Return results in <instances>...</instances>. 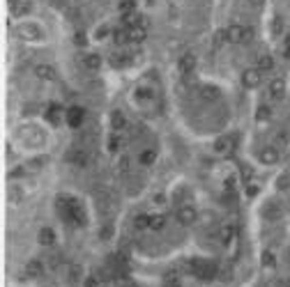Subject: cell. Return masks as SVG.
I'll return each instance as SVG.
<instances>
[{"instance_id":"8d00e7d4","label":"cell","mask_w":290,"mask_h":287,"mask_svg":"<svg viewBox=\"0 0 290 287\" xmlns=\"http://www.w3.org/2000/svg\"><path fill=\"white\" fill-rule=\"evenodd\" d=\"M263 264H265V267H274V264H276V260H274V253L265 251V255H263Z\"/></svg>"},{"instance_id":"1f68e13d","label":"cell","mask_w":290,"mask_h":287,"mask_svg":"<svg viewBox=\"0 0 290 287\" xmlns=\"http://www.w3.org/2000/svg\"><path fill=\"white\" fill-rule=\"evenodd\" d=\"M233 239H235V227H223V230H221V241H223V244H230V241H233Z\"/></svg>"},{"instance_id":"603a6c76","label":"cell","mask_w":290,"mask_h":287,"mask_svg":"<svg viewBox=\"0 0 290 287\" xmlns=\"http://www.w3.org/2000/svg\"><path fill=\"white\" fill-rule=\"evenodd\" d=\"M113 42H115V46L129 44V28H124V26L113 28Z\"/></svg>"},{"instance_id":"4fadbf2b","label":"cell","mask_w":290,"mask_h":287,"mask_svg":"<svg viewBox=\"0 0 290 287\" xmlns=\"http://www.w3.org/2000/svg\"><path fill=\"white\" fill-rule=\"evenodd\" d=\"M65 111H67V108H62L60 104H51L49 108H46V115H44V117L53 124V127H58L60 122H65Z\"/></svg>"},{"instance_id":"277c9868","label":"cell","mask_w":290,"mask_h":287,"mask_svg":"<svg viewBox=\"0 0 290 287\" xmlns=\"http://www.w3.org/2000/svg\"><path fill=\"white\" fill-rule=\"evenodd\" d=\"M17 35L23 42H42L44 39V30L37 26V23H23V26H18Z\"/></svg>"},{"instance_id":"ffe728a7","label":"cell","mask_w":290,"mask_h":287,"mask_svg":"<svg viewBox=\"0 0 290 287\" xmlns=\"http://www.w3.org/2000/svg\"><path fill=\"white\" fill-rule=\"evenodd\" d=\"M226 44H228L226 28H219V30H214V35H212V48H214V51H221V48H223Z\"/></svg>"},{"instance_id":"44dd1931","label":"cell","mask_w":290,"mask_h":287,"mask_svg":"<svg viewBox=\"0 0 290 287\" xmlns=\"http://www.w3.org/2000/svg\"><path fill=\"white\" fill-rule=\"evenodd\" d=\"M230 145H233V140L226 138V136H221V138H217L212 143V152H214V154H228Z\"/></svg>"},{"instance_id":"ac0fdd59","label":"cell","mask_w":290,"mask_h":287,"mask_svg":"<svg viewBox=\"0 0 290 287\" xmlns=\"http://www.w3.org/2000/svg\"><path fill=\"white\" fill-rule=\"evenodd\" d=\"M83 64H85V69H90V71H99L104 67V60H102L99 53H85V55H83Z\"/></svg>"},{"instance_id":"7a4b0ae2","label":"cell","mask_w":290,"mask_h":287,"mask_svg":"<svg viewBox=\"0 0 290 287\" xmlns=\"http://www.w3.org/2000/svg\"><path fill=\"white\" fill-rule=\"evenodd\" d=\"M239 83L246 90H256V87H260V83H263V71L258 69V67H246L239 74Z\"/></svg>"},{"instance_id":"d4e9b609","label":"cell","mask_w":290,"mask_h":287,"mask_svg":"<svg viewBox=\"0 0 290 287\" xmlns=\"http://www.w3.org/2000/svg\"><path fill=\"white\" fill-rule=\"evenodd\" d=\"M132 225L136 232H145V230H150V214H136L132 221Z\"/></svg>"},{"instance_id":"f35d334b","label":"cell","mask_w":290,"mask_h":287,"mask_svg":"<svg viewBox=\"0 0 290 287\" xmlns=\"http://www.w3.org/2000/svg\"><path fill=\"white\" fill-rule=\"evenodd\" d=\"M115 283H118L120 287H134V280L129 278V276H120V278L115 280Z\"/></svg>"},{"instance_id":"9a60e30c","label":"cell","mask_w":290,"mask_h":287,"mask_svg":"<svg viewBox=\"0 0 290 287\" xmlns=\"http://www.w3.org/2000/svg\"><path fill=\"white\" fill-rule=\"evenodd\" d=\"M198 96H201L203 101L214 104V101H219V99H221V90L217 85H201V87H198Z\"/></svg>"},{"instance_id":"60d3db41","label":"cell","mask_w":290,"mask_h":287,"mask_svg":"<svg viewBox=\"0 0 290 287\" xmlns=\"http://www.w3.org/2000/svg\"><path fill=\"white\" fill-rule=\"evenodd\" d=\"M283 48H290V32H286V37H283Z\"/></svg>"},{"instance_id":"5bb4252c","label":"cell","mask_w":290,"mask_h":287,"mask_svg":"<svg viewBox=\"0 0 290 287\" xmlns=\"http://www.w3.org/2000/svg\"><path fill=\"white\" fill-rule=\"evenodd\" d=\"M83 280H85V269L81 264H69V269H67V283L69 285H83Z\"/></svg>"},{"instance_id":"836d02e7","label":"cell","mask_w":290,"mask_h":287,"mask_svg":"<svg viewBox=\"0 0 290 287\" xmlns=\"http://www.w3.org/2000/svg\"><path fill=\"white\" fill-rule=\"evenodd\" d=\"M134 96L141 99V101H148V99H152V90H150V87H138V90L134 92Z\"/></svg>"},{"instance_id":"b9f144b4","label":"cell","mask_w":290,"mask_h":287,"mask_svg":"<svg viewBox=\"0 0 290 287\" xmlns=\"http://www.w3.org/2000/svg\"><path fill=\"white\" fill-rule=\"evenodd\" d=\"M246 2H249V5H254V7H260L265 0H246Z\"/></svg>"},{"instance_id":"4dcf8cb0","label":"cell","mask_w":290,"mask_h":287,"mask_svg":"<svg viewBox=\"0 0 290 287\" xmlns=\"http://www.w3.org/2000/svg\"><path fill=\"white\" fill-rule=\"evenodd\" d=\"M74 44H76L79 48H85V46H88V35H85V30H76V32H74Z\"/></svg>"},{"instance_id":"d590c367","label":"cell","mask_w":290,"mask_h":287,"mask_svg":"<svg viewBox=\"0 0 290 287\" xmlns=\"http://www.w3.org/2000/svg\"><path fill=\"white\" fill-rule=\"evenodd\" d=\"M288 143H290L288 131H279V133H276V145H286V147H288Z\"/></svg>"},{"instance_id":"6da1fadb","label":"cell","mask_w":290,"mask_h":287,"mask_svg":"<svg viewBox=\"0 0 290 287\" xmlns=\"http://www.w3.org/2000/svg\"><path fill=\"white\" fill-rule=\"evenodd\" d=\"M226 35H228V44H246L254 39V28L251 26H239V23H233V26L226 28Z\"/></svg>"},{"instance_id":"74e56055","label":"cell","mask_w":290,"mask_h":287,"mask_svg":"<svg viewBox=\"0 0 290 287\" xmlns=\"http://www.w3.org/2000/svg\"><path fill=\"white\" fill-rule=\"evenodd\" d=\"M42 165H44V157H35L33 161H30V163H28V168H33V170H39Z\"/></svg>"},{"instance_id":"e575fe53","label":"cell","mask_w":290,"mask_h":287,"mask_svg":"<svg viewBox=\"0 0 290 287\" xmlns=\"http://www.w3.org/2000/svg\"><path fill=\"white\" fill-rule=\"evenodd\" d=\"M120 145H122V140L118 138V133H113V136H111V140H108V152H118V149H120Z\"/></svg>"},{"instance_id":"7bdbcfd3","label":"cell","mask_w":290,"mask_h":287,"mask_svg":"<svg viewBox=\"0 0 290 287\" xmlns=\"http://www.w3.org/2000/svg\"><path fill=\"white\" fill-rule=\"evenodd\" d=\"M246 193H249V195H254V193H258V186H249V189H246Z\"/></svg>"},{"instance_id":"83f0119b","label":"cell","mask_w":290,"mask_h":287,"mask_svg":"<svg viewBox=\"0 0 290 287\" xmlns=\"http://www.w3.org/2000/svg\"><path fill=\"white\" fill-rule=\"evenodd\" d=\"M92 37H95V42H104L106 37H113V28L106 26V23L104 26H97V30H95V35Z\"/></svg>"},{"instance_id":"ee69618b","label":"cell","mask_w":290,"mask_h":287,"mask_svg":"<svg viewBox=\"0 0 290 287\" xmlns=\"http://www.w3.org/2000/svg\"><path fill=\"white\" fill-rule=\"evenodd\" d=\"M283 55H286V60H290V48H283Z\"/></svg>"},{"instance_id":"484cf974","label":"cell","mask_w":290,"mask_h":287,"mask_svg":"<svg viewBox=\"0 0 290 287\" xmlns=\"http://www.w3.org/2000/svg\"><path fill=\"white\" fill-rule=\"evenodd\" d=\"M166 227V214H150V230L152 232H161Z\"/></svg>"},{"instance_id":"2e32d148","label":"cell","mask_w":290,"mask_h":287,"mask_svg":"<svg viewBox=\"0 0 290 287\" xmlns=\"http://www.w3.org/2000/svg\"><path fill=\"white\" fill-rule=\"evenodd\" d=\"M46 271V262L42 260H30L26 264V276L28 278H42Z\"/></svg>"},{"instance_id":"9c48e42d","label":"cell","mask_w":290,"mask_h":287,"mask_svg":"<svg viewBox=\"0 0 290 287\" xmlns=\"http://www.w3.org/2000/svg\"><path fill=\"white\" fill-rule=\"evenodd\" d=\"M286 80L283 79H272L270 83H267V96L270 99H274V101H279V99H283L286 96Z\"/></svg>"},{"instance_id":"cb8c5ba5","label":"cell","mask_w":290,"mask_h":287,"mask_svg":"<svg viewBox=\"0 0 290 287\" xmlns=\"http://www.w3.org/2000/svg\"><path fill=\"white\" fill-rule=\"evenodd\" d=\"M111 129H113L115 133L127 129V117H124L120 111H113V113H111Z\"/></svg>"},{"instance_id":"e0dca14e","label":"cell","mask_w":290,"mask_h":287,"mask_svg":"<svg viewBox=\"0 0 290 287\" xmlns=\"http://www.w3.org/2000/svg\"><path fill=\"white\" fill-rule=\"evenodd\" d=\"M256 67L263 71V74H270V71L276 69V60H274V55H270V53H263V55H258Z\"/></svg>"},{"instance_id":"ba28073f","label":"cell","mask_w":290,"mask_h":287,"mask_svg":"<svg viewBox=\"0 0 290 287\" xmlns=\"http://www.w3.org/2000/svg\"><path fill=\"white\" fill-rule=\"evenodd\" d=\"M33 74H35L37 80H44V83H53V80L58 79V71H55V67H53V64H46V62H39V64H35Z\"/></svg>"},{"instance_id":"f546056e","label":"cell","mask_w":290,"mask_h":287,"mask_svg":"<svg viewBox=\"0 0 290 287\" xmlns=\"http://www.w3.org/2000/svg\"><path fill=\"white\" fill-rule=\"evenodd\" d=\"M118 9H120V14H132V12H136V2L134 0H120Z\"/></svg>"},{"instance_id":"3957f363","label":"cell","mask_w":290,"mask_h":287,"mask_svg":"<svg viewBox=\"0 0 290 287\" xmlns=\"http://www.w3.org/2000/svg\"><path fill=\"white\" fill-rule=\"evenodd\" d=\"M65 159L71 165H76V168H88L90 165V152L83 147H69L65 152Z\"/></svg>"},{"instance_id":"8992f818","label":"cell","mask_w":290,"mask_h":287,"mask_svg":"<svg viewBox=\"0 0 290 287\" xmlns=\"http://www.w3.org/2000/svg\"><path fill=\"white\" fill-rule=\"evenodd\" d=\"M65 122H67V127H71V129H81V127L85 124V108L69 106V108L65 111Z\"/></svg>"},{"instance_id":"ab89813d","label":"cell","mask_w":290,"mask_h":287,"mask_svg":"<svg viewBox=\"0 0 290 287\" xmlns=\"http://www.w3.org/2000/svg\"><path fill=\"white\" fill-rule=\"evenodd\" d=\"M23 170H26V168H14V170L9 173V177H14V179H18V177L23 175Z\"/></svg>"},{"instance_id":"5b68a950","label":"cell","mask_w":290,"mask_h":287,"mask_svg":"<svg viewBox=\"0 0 290 287\" xmlns=\"http://www.w3.org/2000/svg\"><path fill=\"white\" fill-rule=\"evenodd\" d=\"M175 221L182 227H191L193 223L198 221V211H196L193 205H182V207H177V211H175Z\"/></svg>"},{"instance_id":"8fae6325","label":"cell","mask_w":290,"mask_h":287,"mask_svg":"<svg viewBox=\"0 0 290 287\" xmlns=\"http://www.w3.org/2000/svg\"><path fill=\"white\" fill-rule=\"evenodd\" d=\"M258 161L263 165H276L281 161V154H279V149L276 147H263L258 152Z\"/></svg>"},{"instance_id":"52a82bcc","label":"cell","mask_w":290,"mask_h":287,"mask_svg":"<svg viewBox=\"0 0 290 287\" xmlns=\"http://www.w3.org/2000/svg\"><path fill=\"white\" fill-rule=\"evenodd\" d=\"M196 64H198V58H196V53H191V51L182 53V55L177 58V71H180L182 76H191L193 71H196Z\"/></svg>"},{"instance_id":"4316f807","label":"cell","mask_w":290,"mask_h":287,"mask_svg":"<svg viewBox=\"0 0 290 287\" xmlns=\"http://www.w3.org/2000/svg\"><path fill=\"white\" fill-rule=\"evenodd\" d=\"M118 173L127 177V175H132V159L127 157V154H120L118 157Z\"/></svg>"},{"instance_id":"30bf717a","label":"cell","mask_w":290,"mask_h":287,"mask_svg":"<svg viewBox=\"0 0 290 287\" xmlns=\"http://www.w3.org/2000/svg\"><path fill=\"white\" fill-rule=\"evenodd\" d=\"M37 244L42 248H53L55 246V230L49 225H42L39 232H37Z\"/></svg>"},{"instance_id":"f1b7e54d","label":"cell","mask_w":290,"mask_h":287,"mask_svg":"<svg viewBox=\"0 0 290 287\" xmlns=\"http://www.w3.org/2000/svg\"><path fill=\"white\" fill-rule=\"evenodd\" d=\"M270 32H272V37H279L283 32V18L281 16L272 18V23H270Z\"/></svg>"},{"instance_id":"d6986e66","label":"cell","mask_w":290,"mask_h":287,"mask_svg":"<svg viewBox=\"0 0 290 287\" xmlns=\"http://www.w3.org/2000/svg\"><path fill=\"white\" fill-rule=\"evenodd\" d=\"M157 159H159L157 149H152V147L141 149V152H138V163H141L143 168H150V165H154V161H157Z\"/></svg>"},{"instance_id":"7402d4cb","label":"cell","mask_w":290,"mask_h":287,"mask_svg":"<svg viewBox=\"0 0 290 287\" xmlns=\"http://www.w3.org/2000/svg\"><path fill=\"white\" fill-rule=\"evenodd\" d=\"M272 120V106L270 104H260L258 106V111H256V122L258 124H265Z\"/></svg>"},{"instance_id":"7c38bea8","label":"cell","mask_w":290,"mask_h":287,"mask_svg":"<svg viewBox=\"0 0 290 287\" xmlns=\"http://www.w3.org/2000/svg\"><path fill=\"white\" fill-rule=\"evenodd\" d=\"M145 37H148V21L141 18L138 26L129 28V44H141V42H145Z\"/></svg>"},{"instance_id":"f6af8a7d","label":"cell","mask_w":290,"mask_h":287,"mask_svg":"<svg viewBox=\"0 0 290 287\" xmlns=\"http://www.w3.org/2000/svg\"><path fill=\"white\" fill-rule=\"evenodd\" d=\"M79 287H85V285H79Z\"/></svg>"},{"instance_id":"d6a6232c","label":"cell","mask_w":290,"mask_h":287,"mask_svg":"<svg viewBox=\"0 0 290 287\" xmlns=\"http://www.w3.org/2000/svg\"><path fill=\"white\" fill-rule=\"evenodd\" d=\"M164 287H182L180 276H177V273H168L166 278H164Z\"/></svg>"}]
</instances>
